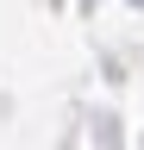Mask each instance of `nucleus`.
<instances>
[{
    "label": "nucleus",
    "mask_w": 144,
    "mask_h": 150,
    "mask_svg": "<svg viewBox=\"0 0 144 150\" xmlns=\"http://www.w3.org/2000/svg\"><path fill=\"white\" fill-rule=\"evenodd\" d=\"M138 6H144V0H138Z\"/></svg>",
    "instance_id": "1"
}]
</instances>
